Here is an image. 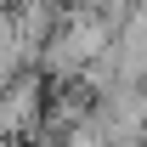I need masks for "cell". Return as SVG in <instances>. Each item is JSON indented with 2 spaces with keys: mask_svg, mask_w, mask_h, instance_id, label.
Here are the masks:
<instances>
[{
  "mask_svg": "<svg viewBox=\"0 0 147 147\" xmlns=\"http://www.w3.org/2000/svg\"><path fill=\"white\" fill-rule=\"evenodd\" d=\"M113 40H119V28L108 23V11L102 6H79V11L57 17V34H51V45H45L40 62H45V74L57 85H74V79H85L113 51Z\"/></svg>",
  "mask_w": 147,
  "mask_h": 147,
  "instance_id": "obj_1",
  "label": "cell"
},
{
  "mask_svg": "<svg viewBox=\"0 0 147 147\" xmlns=\"http://www.w3.org/2000/svg\"><path fill=\"white\" fill-rule=\"evenodd\" d=\"M0 130H6V142L45 136V85H40V74H23L11 91H0Z\"/></svg>",
  "mask_w": 147,
  "mask_h": 147,
  "instance_id": "obj_2",
  "label": "cell"
}]
</instances>
